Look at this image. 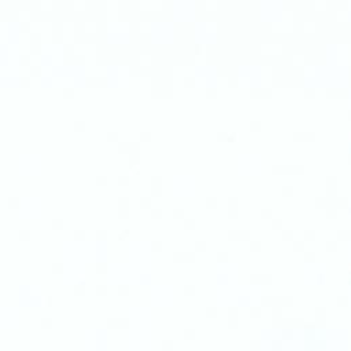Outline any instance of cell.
<instances>
[{
	"instance_id": "6da1fadb",
	"label": "cell",
	"mask_w": 351,
	"mask_h": 351,
	"mask_svg": "<svg viewBox=\"0 0 351 351\" xmlns=\"http://www.w3.org/2000/svg\"><path fill=\"white\" fill-rule=\"evenodd\" d=\"M314 130H311V129H298V130H295V136H306V135H310V136H314Z\"/></svg>"
},
{
	"instance_id": "7a4b0ae2",
	"label": "cell",
	"mask_w": 351,
	"mask_h": 351,
	"mask_svg": "<svg viewBox=\"0 0 351 351\" xmlns=\"http://www.w3.org/2000/svg\"><path fill=\"white\" fill-rule=\"evenodd\" d=\"M184 222H185V225H192V224L195 222V219H194V217H185V219H184Z\"/></svg>"
},
{
	"instance_id": "3957f363",
	"label": "cell",
	"mask_w": 351,
	"mask_h": 351,
	"mask_svg": "<svg viewBox=\"0 0 351 351\" xmlns=\"http://www.w3.org/2000/svg\"><path fill=\"white\" fill-rule=\"evenodd\" d=\"M251 246H259L261 244V240L259 239H251Z\"/></svg>"
},
{
	"instance_id": "277c9868",
	"label": "cell",
	"mask_w": 351,
	"mask_h": 351,
	"mask_svg": "<svg viewBox=\"0 0 351 351\" xmlns=\"http://www.w3.org/2000/svg\"><path fill=\"white\" fill-rule=\"evenodd\" d=\"M195 244H196V247H203L206 244V242H204V240H196Z\"/></svg>"
},
{
	"instance_id": "5b68a950",
	"label": "cell",
	"mask_w": 351,
	"mask_h": 351,
	"mask_svg": "<svg viewBox=\"0 0 351 351\" xmlns=\"http://www.w3.org/2000/svg\"><path fill=\"white\" fill-rule=\"evenodd\" d=\"M161 244H162V242H161L159 239H155V240H154V242H152V246H156V247H159Z\"/></svg>"
},
{
	"instance_id": "8992f818",
	"label": "cell",
	"mask_w": 351,
	"mask_h": 351,
	"mask_svg": "<svg viewBox=\"0 0 351 351\" xmlns=\"http://www.w3.org/2000/svg\"><path fill=\"white\" fill-rule=\"evenodd\" d=\"M155 211V213H159L161 211V206H158V204H155V206H152V213Z\"/></svg>"
},
{
	"instance_id": "52a82bcc",
	"label": "cell",
	"mask_w": 351,
	"mask_h": 351,
	"mask_svg": "<svg viewBox=\"0 0 351 351\" xmlns=\"http://www.w3.org/2000/svg\"><path fill=\"white\" fill-rule=\"evenodd\" d=\"M250 123H251V125H259L261 122H259V119H251Z\"/></svg>"
},
{
	"instance_id": "ba28073f",
	"label": "cell",
	"mask_w": 351,
	"mask_h": 351,
	"mask_svg": "<svg viewBox=\"0 0 351 351\" xmlns=\"http://www.w3.org/2000/svg\"><path fill=\"white\" fill-rule=\"evenodd\" d=\"M206 200H207V203L209 202H215V196H207V199H206Z\"/></svg>"
},
{
	"instance_id": "9c48e42d",
	"label": "cell",
	"mask_w": 351,
	"mask_h": 351,
	"mask_svg": "<svg viewBox=\"0 0 351 351\" xmlns=\"http://www.w3.org/2000/svg\"><path fill=\"white\" fill-rule=\"evenodd\" d=\"M306 235H314V229H306Z\"/></svg>"
}]
</instances>
